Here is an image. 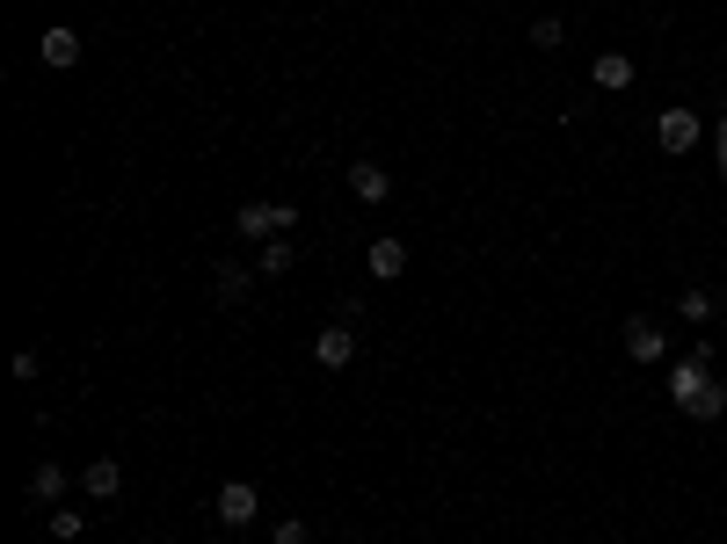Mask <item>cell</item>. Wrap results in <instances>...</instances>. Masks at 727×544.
I'll list each match as a JSON object with an SVG mask.
<instances>
[{
	"instance_id": "1",
	"label": "cell",
	"mask_w": 727,
	"mask_h": 544,
	"mask_svg": "<svg viewBox=\"0 0 727 544\" xmlns=\"http://www.w3.org/2000/svg\"><path fill=\"white\" fill-rule=\"evenodd\" d=\"M291 218H298L291 204H269V196H255V204H241V211H233V233L263 247V239H284V233H291Z\"/></svg>"
},
{
	"instance_id": "2",
	"label": "cell",
	"mask_w": 727,
	"mask_h": 544,
	"mask_svg": "<svg viewBox=\"0 0 727 544\" xmlns=\"http://www.w3.org/2000/svg\"><path fill=\"white\" fill-rule=\"evenodd\" d=\"M255 516H263V494H255L247 479H226V487H218V522H226V530H247Z\"/></svg>"
},
{
	"instance_id": "3",
	"label": "cell",
	"mask_w": 727,
	"mask_h": 544,
	"mask_svg": "<svg viewBox=\"0 0 727 544\" xmlns=\"http://www.w3.org/2000/svg\"><path fill=\"white\" fill-rule=\"evenodd\" d=\"M699 131H705V124L691 117V109H662V124H654V145H662V153H691V145H699Z\"/></svg>"
},
{
	"instance_id": "4",
	"label": "cell",
	"mask_w": 727,
	"mask_h": 544,
	"mask_svg": "<svg viewBox=\"0 0 727 544\" xmlns=\"http://www.w3.org/2000/svg\"><path fill=\"white\" fill-rule=\"evenodd\" d=\"M349 190H357V204H386V196H393V174L379 160H349Z\"/></svg>"
},
{
	"instance_id": "5",
	"label": "cell",
	"mask_w": 727,
	"mask_h": 544,
	"mask_svg": "<svg viewBox=\"0 0 727 544\" xmlns=\"http://www.w3.org/2000/svg\"><path fill=\"white\" fill-rule=\"evenodd\" d=\"M349 355H357V334H349V327L314 334V363H320V371H349Z\"/></svg>"
},
{
	"instance_id": "6",
	"label": "cell",
	"mask_w": 727,
	"mask_h": 544,
	"mask_svg": "<svg viewBox=\"0 0 727 544\" xmlns=\"http://www.w3.org/2000/svg\"><path fill=\"white\" fill-rule=\"evenodd\" d=\"M589 80H597L604 95H618V88H633V59H626V51H597V66H589Z\"/></svg>"
},
{
	"instance_id": "7",
	"label": "cell",
	"mask_w": 727,
	"mask_h": 544,
	"mask_svg": "<svg viewBox=\"0 0 727 544\" xmlns=\"http://www.w3.org/2000/svg\"><path fill=\"white\" fill-rule=\"evenodd\" d=\"M44 66L51 73H66V66H80V29H44Z\"/></svg>"
},
{
	"instance_id": "8",
	"label": "cell",
	"mask_w": 727,
	"mask_h": 544,
	"mask_svg": "<svg viewBox=\"0 0 727 544\" xmlns=\"http://www.w3.org/2000/svg\"><path fill=\"white\" fill-rule=\"evenodd\" d=\"M677 414H691V422H720V414H727V385H720V378H705L699 392L677 406Z\"/></svg>"
},
{
	"instance_id": "9",
	"label": "cell",
	"mask_w": 727,
	"mask_h": 544,
	"mask_svg": "<svg viewBox=\"0 0 727 544\" xmlns=\"http://www.w3.org/2000/svg\"><path fill=\"white\" fill-rule=\"evenodd\" d=\"M80 487H88L95 501H117L124 494V465H117V457H95V465L80 472Z\"/></svg>"
},
{
	"instance_id": "10",
	"label": "cell",
	"mask_w": 727,
	"mask_h": 544,
	"mask_svg": "<svg viewBox=\"0 0 727 544\" xmlns=\"http://www.w3.org/2000/svg\"><path fill=\"white\" fill-rule=\"evenodd\" d=\"M662 349H669V341H662L654 320H633V327H626V355H633V363H662Z\"/></svg>"
},
{
	"instance_id": "11",
	"label": "cell",
	"mask_w": 727,
	"mask_h": 544,
	"mask_svg": "<svg viewBox=\"0 0 727 544\" xmlns=\"http://www.w3.org/2000/svg\"><path fill=\"white\" fill-rule=\"evenodd\" d=\"M247 284H255V261H218V276H212V290L233 306V298H247Z\"/></svg>"
},
{
	"instance_id": "12",
	"label": "cell",
	"mask_w": 727,
	"mask_h": 544,
	"mask_svg": "<svg viewBox=\"0 0 727 544\" xmlns=\"http://www.w3.org/2000/svg\"><path fill=\"white\" fill-rule=\"evenodd\" d=\"M364 269H371V276H400V269H408V247H400V239H371V255H364Z\"/></svg>"
},
{
	"instance_id": "13",
	"label": "cell",
	"mask_w": 727,
	"mask_h": 544,
	"mask_svg": "<svg viewBox=\"0 0 727 544\" xmlns=\"http://www.w3.org/2000/svg\"><path fill=\"white\" fill-rule=\"evenodd\" d=\"M59 494H66V465H51V457H44V465L29 472V501H37V508H51Z\"/></svg>"
},
{
	"instance_id": "14",
	"label": "cell",
	"mask_w": 727,
	"mask_h": 544,
	"mask_svg": "<svg viewBox=\"0 0 727 544\" xmlns=\"http://www.w3.org/2000/svg\"><path fill=\"white\" fill-rule=\"evenodd\" d=\"M291 239H263V247H255V276H291Z\"/></svg>"
},
{
	"instance_id": "15",
	"label": "cell",
	"mask_w": 727,
	"mask_h": 544,
	"mask_svg": "<svg viewBox=\"0 0 727 544\" xmlns=\"http://www.w3.org/2000/svg\"><path fill=\"white\" fill-rule=\"evenodd\" d=\"M677 312H684V327H705V320H713V290H699V284H691V290L677 298Z\"/></svg>"
},
{
	"instance_id": "16",
	"label": "cell",
	"mask_w": 727,
	"mask_h": 544,
	"mask_svg": "<svg viewBox=\"0 0 727 544\" xmlns=\"http://www.w3.org/2000/svg\"><path fill=\"white\" fill-rule=\"evenodd\" d=\"M51 537H59V544H80V530H88V516H80V508H51Z\"/></svg>"
},
{
	"instance_id": "17",
	"label": "cell",
	"mask_w": 727,
	"mask_h": 544,
	"mask_svg": "<svg viewBox=\"0 0 727 544\" xmlns=\"http://www.w3.org/2000/svg\"><path fill=\"white\" fill-rule=\"evenodd\" d=\"M532 44L538 51H560V44H567V23H560V15H538V23H532Z\"/></svg>"
},
{
	"instance_id": "18",
	"label": "cell",
	"mask_w": 727,
	"mask_h": 544,
	"mask_svg": "<svg viewBox=\"0 0 727 544\" xmlns=\"http://www.w3.org/2000/svg\"><path fill=\"white\" fill-rule=\"evenodd\" d=\"M306 537H314V530H306L298 516H277V544H306Z\"/></svg>"
},
{
	"instance_id": "19",
	"label": "cell",
	"mask_w": 727,
	"mask_h": 544,
	"mask_svg": "<svg viewBox=\"0 0 727 544\" xmlns=\"http://www.w3.org/2000/svg\"><path fill=\"white\" fill-rule=\"evenodd\" d=\"M713 145H720V182H727V117L713 124Z\"/></svg>"
},
{
	"instance_id": "20",
	"label": "cell",
	"mask_w": 727,
	"mask_h": 544,
	"mask_svg": "<svg viewBox=\"0 0 727 544\" xmlns=\"http://www.w3.org/2000/svg\"><path fill=\"white\" fill-rule=\"evenodd\" d=\"M139 544H161V537H139Z\"/></svg>"
},
{
	"instance_id": "21",
	"label": "cell",
	"mask_w": 727,
	"mask_h": 544,
	"mask_svg": "<svg viewBox=\"0 0 727 544\" xmlns=\"http://www.w3.org/2000/svg\"><path fill=\"white\" fill-rule=\"evenodd\" d=\"M212 544H226V537H212Z\"/></svg>"
}]
</instances>
